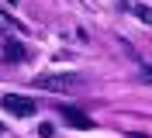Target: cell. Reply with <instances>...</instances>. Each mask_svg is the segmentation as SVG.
<instances>
[{
	"mask_svg": "<svg viewBox=\"0 0 152 138\" xmlns=\"http://www.w3.org/2000/svg\"><path fill=\"white\" fill-rule=\"evenodd\" d=\"M4 55H7V59H21V55H24V45H21L18 38H7V42H4Z\"/></svg>",
	"mask_w": 152,
	"mask_h": 138,
	"instance_id": "277c9868",
	"label": "cell"
},
{
	"mask_svg": "<svg viewBox=\"0 0 152 138\" xmlns=\"http://www.w3.org/2000/svg\"><path fill=\"white\" fill-rule=\"evenodd\" d=\"M135 14H138V21H145V24H152V7H145V4H138V7H135Z\"/></svg>",
	"mask_w": 152,
	"mask_h": 138,
	"instance_id": "5b68a950",
	"label": "cell"
},
{
	"mask_svg": "<svg viewBox=\"0 0 152 138\" xmlns=\"http://www.w3.org/2000/svg\"><path fill=\"white\" fill-rule=\"evenodd\" d=\"M0 104H4V110L14 114V118H31V114L38 110V104L31 100V97H18V93H4Z\"/></svg>",
	"mask_w": 152,
	"mask_h": 138,
	"instance_id": "7a4b0ae2",
	"label": "cell"
},
{
	"mask_svg": "<svg viewBox=\"0 0 152 138\" xmlns=\"http://www.w3.org/2000/svg\"><path fill=\"white\" fill-rule=\"evenodd\" d=\"M7 4H14V0H7Z\"/></svg>",
	"mask_w": 152,
	"mask_h": 138,
	"instance_id": "9c48e42d",
	"label": "cell"
},
{
	"mask_svg": "<svg viewBox=\"0 0 152 138\" xmlns=\"http://www.w3.org/2000/svg\"><path fill=\"white\" fill-rule=\"evenodd\" d=\"M59 114H62V118H66L73 128H80V131H90V128H94V118H90V114H83L80 107H69V104H62V107H59Z\"/></svg>",
	"mask_w": 152,
	"mask_h": 138,
	"instance_id": "3957f363",
	"label": "cell"
},
{
	"mask_svg": "<svg viewBox=\"0 0 152 138\" xmlns=\"http://www.w3.org/2000/svg\"><path fill=\"white\" fill-rule=\"evenodd\" d=\"M138 76H142L145 83H152V69H149V66H142V73H138Z\"/></svg>",
	"mask_w": 152,
	"mask_h": 138,
	"instance_id": "52a82bcc",
	"label": "cell"
},
{
	"mask_svg": "<svg viewBox=\"0 0 152 138\" xmlns=\"http://www.w3.org/2000/svg\"><path fill=\"white\" fill-rule=\"evenodd\" d=\"M0 135H4V124H0Z\"/></svg>",
	"mask_w": 152,
	"mask_h": 138,
	"instance_id": "ba28073f",
	"label": "cell"
},
{
	"mask_svg": "<svg viewBox=\"0 0 152 138\" xmlns=\"http://www.w3.org/2000/svg\"><path fill=\"white\" fill-rule=\"evenodd\" d=\"M38 135H42V138H52V124H38Z\"/></svg>",
	"mask_w": 152,
	"mask_h": 138,
	"instance_id": "8992f818",
	"label": "cell"
},
{
	"mask_svg": "<svg viewBox=\"0 0 152 138\" xmlns=\"http://www.w3.org/2000/svg\"><path fill=\"white\" fill-rule=\"evenodd\" d=\"M35 86L48 93H69L73 86H80V76L76 73H42V76H35Z\"/></svg>",
	"mask_w": 152,
	"mask_h": 138,
	"instance_id": "6da1fadb",
	"label": "cell"
}]
</instances>
